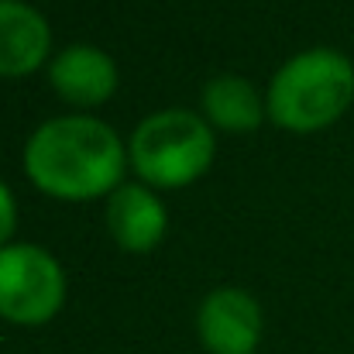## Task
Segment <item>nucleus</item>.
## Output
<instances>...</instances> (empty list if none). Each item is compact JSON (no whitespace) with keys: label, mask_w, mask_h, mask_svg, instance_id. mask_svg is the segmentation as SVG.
I'll return each mask as SVG.
<instances>
[{"label":"nucleus","mask_w":354,"mask_h":354,"mask_svg":"<svg viewBox=\"0 0 354 354\" xmlns=\"http://www.w3.org/2000/svg\"><path fill=\"white\" fill-rule=\"evenodd\" d=\"M31 183L59 200L114 193L124 176V141L97 118H52L24 145Z\"/></svg>","instance_id":"1"},{"label":"nucleus","mask_w":354,"mask_h":354,"mask_svg":"<svg viewBox=\"0 0 354 354\" xmlns=\"http://www.w3.org/2000/svg\"><path fill=\"white\" fill-rule=\"evenodd\" d=\"M354 100V66L337 48H306L268 83V118L289 131L327 127Z\"/></svg>","instance_id":"2"},{"label":"nucleus","mask_w":354,"mask_h":354,"mask_svg":"<svg viewBox=\"0 0 354 354\" xmlns=\"http://www.w3.org/2000/svg\"><path fill=\"white\" fill-rule=\"evenodd\" d=\"M127 151L145 183L176 189L210 169L214 131L200 114L172 107L141 120L127 141Z\"/></svg>","instance_id":"3"},{"label":"nucleus","mask_w":354,"mask_h":354,"mask_svg":"<svg viewBox=\"0 0 354 354\" xmlns=\"http://www.w3.org/2000/svg\"><path fill=\"white\" fill-rule=\"evenodd\" d=\"M66 272L38 244L0 248V317L10 324H45L62 310Z\"/></svg>","instance_id":"4"},{"label":"nucleus","mask_w":354,"mask_h":354,"mask_svg":"<svg viewBox=\"0 0 354 354\" xmlns=\"http://www.w3.org/2000/svg\"><path fill=\"white\" fill-rule=\"evenodd\" d=\"M196 330L210 354H251L261 337V306L244 289H214L196 313Z\"/></svg>","instance_id":"5"},{"label":"nucleus","mask_w":354,"mask_h":354,"mask_svg":"<svg viewBox=\"0 0 354 354\" xmlns=\"http://www.w3.org/2000/svg\"><path fill=\"white\" fill-rule=\"evenodd\" d=\"M52 86L73 104H104L118 90V66L97 45H69L48 66Z\"/></svg>","instance_id":"6"},{"label":"nucleus","mask_w":354,"mask_h":354,"mask_svg":"<svg viewBox=\"0 0 354 354\" xmlns=\"http://www.w3.org/2000/svg\"><path fill=\"white\" fill-rule=\"evenodd\" d=\"M48 21L24 0H0V76H24L48 55Z\"/></svg>","instance_id":"7"},{"label":"nucleus","mask_w":354,"mask_h":354,"mask_svg":"<svg viewBox=\"0 0 354 354\" xmlns=\"http://www.w3.org/2000/svg\"><path fill=\"white\" fill-rule=\"evenodd\" d=\"M107 224H111V234L120 248L127 251H148L155 248L162 234H165V224H169V214L162 207V200L141 186V183H127L118 186L111 193V203H107Z\"/></svg>","instance_id":"8"},{"label":"nucleus","mask_w":354,"mask_h":354,"mask_svg":"<svg viewBox=\"0 0 354 354\" xmlns=\"http://www.w3.org/2000/svg\"><path fill=\"white\" fill-rule=\"evenodd\" d=\"M207 118L227 131H251L261 124V100L258 90L244 76H217L203 90Z\"/></svg>","instance_id":"9"},{"label":"nucleus","mask_w":354,"mask_h":354,"mask_svg":"<svg viewBox=\"0 0 354 354\" xmlns=\"http://www.w3.org/2000/svg\"><path fill=\"white\" fill-rule=\"evenodd\" d=\"M14 224H17V207H14V196H10L7 183L0 179V248L14 234Z\"/></svg>","instance_id":"10"}]
</instances>
